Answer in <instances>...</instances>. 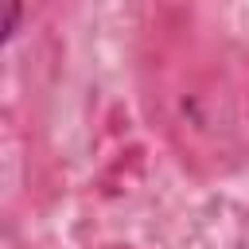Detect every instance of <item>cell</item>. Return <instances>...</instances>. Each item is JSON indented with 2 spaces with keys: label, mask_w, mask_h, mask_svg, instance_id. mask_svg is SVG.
<instances>
[{
  "label": "cell",
  "mask_w": 249,
  "mask_h": 249,
  "mask_svg": "<svg viewBox=\"0 0 249 249\" xmlns=\"http://www.w3.org/2000/svg\"><path fill=\"white\" fill-rule=\"evenodd\" d=\"M23 23V0H0V47L16 39Z\"/></svg>",
  "instance_id": "cell-1"
}]
</instances>
